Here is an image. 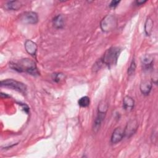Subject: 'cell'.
Here are the masks:
<instances>
[{"instance_id": "6da1fadb", "label": "cell", "mask_w": 158, "mask_h": 158, "mask_svg": "<svg viewBox=\"0 0 158 158\" xmlns=\"http://www.w3.org/2000/svg\"><path fill=\"white\" fill-rule=\"evenodd\" d=\"M9 66L12 70L19 73L26 72L33 76L40 75V72L35 62L28 58L22 59L17 62H10Z\"/></svg>"}, {"instance_id": "7a4b0ae2", "label": "cell", "mask_w": 158, "mask_h": 158, "mask_svg": "<svg viewBox=\"0 0 158 158\" xmlns=\"http://www.w3.org/2000/svg\"><path fill=\"white\" fill-rule=\"evenodd\" d=\"M122 51V49L118 46H112L107 49L100 59L102 64L107 66L109 68L115 65Z\"/></svg>"}, {"instance_id": "3957f363", "label": "cell", "mask_w": 158, "mask_h": 158, "mask_svg": "<svg viewBox=\"0 0 158 158\" xmlns=\"http://www.w3.org/2000/svg\"><path fill=\"white\" fill-rule=\"evenodd\" d=\"M108 109V104L105 101H101L98 107V114L94 121L93 125V130L97 133L99 130L102 122L104 120Z\"/></svg>"}, {"instance_id": "277c9868", "label": "cell", "mask_w": 158, "mask_h": 158, "mask_svg": "<svg viewBox=\"0 0 158 158\" xmlns=\"http://www.w3.org/2000/svg\"><path fill=\"white\" fill-rule=\"evenodd\" d=\"M0 85L2 87H6L15 90L23 94H26L27 93V86L24 83L13 79H6L2 80L0 82Z\"/></svg>"}, {"instance_id": "5b68a950", "label": "cell", "mask_w": 158, "mask_h": 158, "mask_svg": "<svg viewBox=\"0 0 158 158\" xmlns=\"http://www.w3.org/2000/svg\"><path fill=\"white\" fill-rule=\"evenodd\" d=\"M117 25V18L111 14L106 15L101 21L100 27L103 32H110L114 30Z\"/></svg>"}, {"instance_id": "8992f818", "label": "cell", "mask_w": 158, "mask_h": 158, "mask_svg": "<svg viewBox=\"0 0 158 158\" xmlns=\"http://www.w3.org/2000/svg\"><path fill=\"white\" fill-rule=\"evenodd\" d=\"M20 20L25 24H36L38 22V15L35 12L27 11L20 15Z\"/></svg>"}, {"instance_id": "52a82bcc", "label": "cell", "mask_w": 158, "mask_h": 158, "mask_svg": "<svg viewBox=\"0 0 158 158\" xmlns=\"http://www.w3.org/2000/svg\"><path fill=\"white\" fill-rule=\"evenodd\" d=\"M138 127V123L136 119L130 120L124 128L125 137L130 138L136 131Z\"/></svg>"}, {"instance_id": "ba28073f", "label": "cell", "mask_w": 158, "mask_h": 158, "mask_svg": "<svg viewBox=\"0 0 158 158\" xmlns=\"http://www.w3.org/2000/svg\"><path fill=\"white\" fill-rule=\"evenodd\" d=\"M123 137H125L124 129H123L120 127H117L112 132L110 138V142L112 144H117L121 141Z\"/></svg>"}, {"instance_id": "9c48e42d", "label": "cell", "mask_w": 158, "mask_h": 158, "mask_svg": "<svg viewBox=\"0 0 158 158\" xmlns=\"http://www.w3.org/2000/svg\"><path fill=\"white\" fill-rule=\"evenodd\" d=\"M141 62L143 69L145 70H149L152 67L154 57L151 54H144L141 58Z\"/></svg>"}, {"instance_id": "30bf717a", "label": "cell", "mask_w": 158, "mask_h": 158, "mask_svg": "<svg viewBox=\"0 0 158 158\" xmlns=\"http://www.w3.org/2000/svg\"><path fill=\"white\" fill-rule=\"evenodd\" d=\"M25 51L33 57H35L37 51V44L31 40H27L24 44Z\"/></svg>"}, {"instance_id": "8fae6325", "label": "cell", "mask_w": 158, "mask_h": 158, "mask_svg": "<svg viewBox=\"0 0 158 158\" xmlns=\"http://www.w3.org/2000/svg\"><path fill=\"white\" fill-rule=\"evenodd\" d=\"M53 27L57 29H62L65 26V17L62 14H59L55 16L52 19Z\"/></svg>"}, {"instance_id": "7c38bea8", "label": "cell", "mask_w": 158, "mask_h": 158, "mask_svg": "<svg viewBox=\"0 0 158 158\" xmlns=\"http://www.w3.org/2000/svg\"><path fill=\"white\" fill-rule=\"evenodd\" d=\"M152 86V82L151 81L148 80H143L139 86V89L141 93L145 96L148 95L151 91Z\"/></svg>"}, {"instance_id": "4fadbf2b", "label": "cell", "mask_w": 158, "mask_h": 158, "mask_svg": "<svg viewBox=\"0 0 158 158\" xmlns=\"http://www.w3.org/2000/svg\"><path fill=\"white\" fill-rule=\"evenodd\" d=\"M135 106L134 99L130 96H125L123 99V108L127 111H131Z\"/></svg>"}, {"instance_id": "5bb4252c", "label": "cell", "mask_w": 158, "mask_h": 158, "mask_svg": "<svg viewBox=\"0 0 158 158\" xmlns=\"http://www.w3.org/2000/svg\"><path fill=\"white\" fill-rule=\"evenodd\" d=\"M22 6V4L19 1H10L4 5L5 9L9 10H17L20 9Z\"/></svg>"}, {"instance_id": "9a60e30c", "label": "cell", "mask_w": 158, "mask_h": 158, "mask_svg": "<svg viewBox=\"0 0 158 158\" xmlns=\"http://www.w3.org/2000/svg\"><path fill=\"white\" fill-rule=\"evenodd\" d=\"M154 22L150 17H148L144 23V32L147 36H149L153 28Z\"/></svg>"}, {"instance_id": "2e32d148", "label": "cell", "mask_w": 158, "mask_h": 158, "mask_svg": "<svg viewBox=\"0 0 158 158\" xmlns=\"http://www.w3.org/2000/svg\"><path fill=\"white\" fill-rule=\"evenodd\" d=\"M78 104L81 107H86L89 106L90 104V99L87 96H83L79 99L78 101Z\"/></svg>"}, {"instance_id": "e0dca14e", "label": "cell", "mask_w": 158, "mask_h": 158, "mask_svg": "<svg viewBox=\"0 0 158 158\" xmlns=\"http://www.w3.org/2000/svg\"><path fill=\"white\" fill-rule=\"evenodd\" d=\"M65 75L62 73H60V72L54 73L52 75V79L56 83L60 82L64 79H65Z\"/></svg>"}, {"instance_id": "ac0fdd59", "label": "cell", "mask_w": 158, "mask_h": 158, "mask_svg": "<svg viewBox=\"0 0 158 158\" xmlns=\"http://www.w3.org/2000/svg\"><path fill=\"white\" fill-rule=\"evenodd\" d=\"M136 67V63H135V60L134 59H133L131 63H130V66L128 69V75L129 76L133 75V73L135 72Z\"/></svg>"}, {"instance_id": "d6986e66", "label": "cell", "mask_w": 158, "mask_h": 158, "mask_svg": "<svg viewBox=\"0 0 158 158\" xmlns=\"http://www.w3.org/2000/svg\"><path fill=\"white\" fill-rule=\"evenodd\" d=\"M120 2V1H112L109 4V7L112 8H115L118 5Z\"/></svg>"}, {"instance_id": "ffe728a7", "label": "cell", "mask_w": 158, "mask_h": 158, "mask_svg": "<svg viewBox=\"0 0 158 158\" xmlns=\"http://www.w3.org/2000/svg\"><path fill=\"white\" fill-rule=\"evenodd\" d=\"M20 104L22 106V109H23V110H24L25 112L28 113V111H29V108H28V107L25 104Z\"/></svg>"}, {"instance_id": "44dd1931", "label": "cell", "mask_w": 158, "mask_h": 158, "mask_svg": "<svg viewBox=\"0 0 158 158\" xmlns=\"http://www.w3.org/2000/svg\"><path fill=\"white\" fill-rule=\"evenodd\" d=\"M147 2V1H141V0H137L136 1V4L137 6H140V5H143L144 3H146Z\"/></svg>"}]
</instances>
